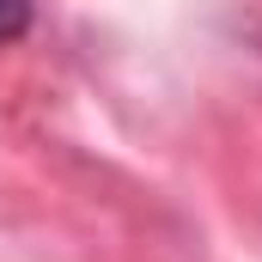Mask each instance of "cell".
<instances>
[{
	"mask_svg": "<svg viewBox=\"0 0 262 262\" xmlns=\"http://www.w3.org/2000/svg\"><path fill=\"white\" fill-rule=\"evenodd\" d=\"M31 18H37V0H0V49L18 43L31 31Z\"/></svg>",
	"mask_w": 262,
	"mask_h": 262,
	"instance_id": "cell-1",
	"label": "cell"
}]
</instances>
